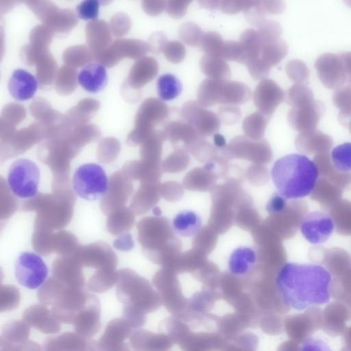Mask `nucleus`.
<instances>
[{"label": "nucleus", "instance_id": "28", "mask_svg": "<svg viewBox=\"0 0 351 351\" xmlns=\"http://www.w3.org/2000/svg\"><path fill=\"white\" fill-rule=\"evenodd\" d=\"M250 55L251 60L260 57L264 43L257 30L249 28L240 36L239 40Z\"/></svg>", "mask_w": 351, "mask_h": 351}, {"label": "nucleus", "instance_id": "17", "mask_svg": "<svg viewBox=\"0 0 351 351\" xmlns=\"http://www.w3.org/2000/svg\"><path fill=\"white\" fill-rule=\"evenodd\" d=\"M199 67L202 73L211 79L228 80L231 76L228 63L219 57L205 54L199 60Z\"/></svg>", "mask_w": 351, "mask_h": 351}, {"label": "nucleus", "instance_id": "25", "mask_svg": "<svg viewBox=\"0 0 351 351\" xmlns=\"http://www.w3.org/2000/svg\"><path fill=\"white\" fill-rule=\"evenodd\" d=\"M221 58L246 64L251 57L240 41L229 40L224 43Z\"/></svg>", "mask_w": 351, "mask_h": 351}, {"label": "nucleus", "instance_id": "5", "mask_svg": "<svg viewBox=\"0 0 351 351\" xmlns=\"http://www.w3.org/2000/svg\"><path fill=\"white\" fill-rule=\"evenodd\" d=\"M48 267L42 257L33 252L19 254L14 264V276L23 287L36 289L47 280Z\"/></svg>", "mask_w": 351, "mask_h": 351}, {"label": "nucleus", "instance_id": "38", "mask_svg": "<svg viewBox=\"0 0 351 351\" xmlns=\"http://www.w3.org/2000/svg\"><path fill=\"white\" fill-rule=\"evenodd\" d=\"M191 1H167L165 11L171 17L180 19L186 13Z\"/></svg>", "mask_w": 351, "mask_h": 351}, {"label": "nucleus", "instance_id": "7", "mask_svg": "<svg viewBox=\"0 0 351 351\" xmlns=\"http://www.w3.org/2000/svg\"><path fill=\"white\" fill-rule=\"evenodd\" d=\"M319 80L329 89H338L347 81L344 64L339 55L326 53L319 56L315 62Z\"/></svg>", "mask_w": 351, "mask_h": 351}, {"label": "nucleus", "instance_id": "13", "mask_svg": "<svg viewBox=\"0 0 351 351\" xmlns=\"http://www.w3.org/2000/svg\"><path fill=\"white\" fill-rule=\"evenodd\" d=\"M108 74L106 67L97 62L86 64L79 72V84L87 92L96 93L101 91L107 85Z\"/></svg>", "mask_w": 351, "mask_h": 351}, {"label": "nucleus", "instance_id": "19", "mask_svg": "<svg viewBox=\"0 0 351 351\" xmlns=\"http://www.w3.org/2000/svg\"><path fill=\"white\" fill-rule=\"evenodd\" d=\"M164 132L171 141H184L190 142L196 141L199 134L186 121H172L164 126Z\"/></svg>", "mask_w": 351, "mask_h": 351}, {"label": "nucleus", "instance_id": "33", "mask_svg": "<svg viewBox=\"0 0 351 351\" xmlns=\"http://www.w3.org/2000/svg\"><path fill=\"white\" fill-rule=\"evenodd\" d=\"M100 1L97 0H85L80 2L75 8L77 16L84 21L95 20L98 17Z\"/></svg>", "mask_w": 351, "mask_h": 351}, {"label": "nucleus", "instance_id": "20", "mask_svg": "<svg viewBox=\"0 0 351 351\" xmlns=\"http://www.w3.org/2000/svg\"><path fill=\"white\" fill-rule=\"evenodd\" d=\"M332 101L339 110V121L348 126L351 120V85L337 89L332 95Z\"/></svg>", "mask_w": 351, "mask_h": 351}, {"label": "nucleus", "instance_id": "29", "mask_svg": "<svg viewBox=\"0 0 351 351\" xmlns=\"http://www.w3.org/2000/svg\"><path fill=\"white\" fill-rule=\"evenodd\" d=\"M136 66V80L138 86H143L152 80L158 71V62L152 58H143Z\"/></svg>", "mask_w": 351, "mask_h": 351}, {"label": "nucleus", "instance_id": "34", "mask_svg": "<svg viewBox=\"0 0 351 351\" xmlns=\"http://www.w3.org/2000/svg\"><path fill=\"white\" fill-rule=\"evenodd\" d=\"M162 52L167 60L173 64L181 62L186 54L184 46L178 40L167 41Z\"/></svg>", "mask_w": 351, "mask_h": 351}, {"label": "nucleus", "instance_id": "41", "mask_svg": "<svg viewBox=\"0 0 351 351\" xmlns=\"http://www.w3.org/2000/svg\"><path fill=\"white\" fill-rule=\"evenodd\" d=\"M300 351H332V350L322 339H310L302 344Z\"/></svg>", "mask_w": 351, "mask_h": 351}, {"label": "nucleus", "instance_id": "44", "mask_svg": "<svg viewBox=\"0 0 351 351\" xmlns=\"http://www.w3.org/2000/svg\"><path fill=\"white\" fill-rule=\"evenodd\" d=\"M339 56L344 64L347 75V81L351 84V51L343 52Z\"/></svg>", "mask_w": 351, "mask_h": 351}, {"label": "nucleus", "instance_id": "11", "mask_svg": "<svg viewBox=\"0 0 351 351\" xmlns=\"http://www.w3.org/2000/svg\"><path fill=\"white\" fill-rule=\"evenodd\" d=\"M8 88L10 95L17 101L32 98L38 88L36 77L25 69L14 70L9 78Z\"/></svg>", "mask_w": 351, "mask_h": 351}, {"label": "nucleus", "instance_id": "32", "mask_svg": "<svg viewBox=\"0 0 351 351\" xmlns=\"http://www.w3.org/2000/svg\"><path fill=\"white\" fill-rule=\"evenodd\" d=\"M287 76L295 83L303 84L309 76V71L304 62L300 60H292L286 66Z\"/></svg>", "mask_w": 351, "mask_h": 351}, {"label": "nucleus", "instance_id": "6", "mask_svg": "<svg viewBox=\"0 0 351 351\" xmlns=\"http://www.w3.org/2000/svg\"><path fill=\"white\" fill-rule=\"evenodd\" d=\"M181 115L200 135L213 134L220 128L221 120L218 114L206 109L197 101L184 103Z\"/></svg>", "mask_w": 351, "mask_h": 351}, {"label": "nucleus", "instance_id": "39", "mask_svg": "<svg viewBox=\"0 0 351 351\" xmlns=\"http://www.w3.org/2000/svg\"><path fill=\"white\" fill-rule=\"evenodd\" d=\"M258 5L267 14H278L283 12L285 4L281 1H258Z\"/></svg>", "mask_w": 351, "mask_h": 351}, {"label": "nucleus", "instance_id": "18", "mask_svg": "<svg viewBox=\"0 0 351 351\" xmlns=\"http://www.w3.org/2000/svg\"><path fill=\"white\" fill-rule=\"evenodd\" d=\"M252 96L249 87L240 82L224 80L222 104L241 105L247 101Z\"/></svg>", "mask_w": 351, "mask_h": 351}, {"label": "nucleus", "instance_id": "26", "mask_svg": "<svg viewBox=\"0 0 351 351\" xmlns=\"http://www.w3.org/2000/svg\"><path fill=\"white\" fill-rule=\"evenodd\" d=\"M331 160L335 168L341 172L351 171V143H345L335 147L331 152Z\"/></svg>", "mask_w": 351, "mask_h": 351}, {"label": "nucleus", "instance_id": "10", "mask_svg": "<svg viewBox=\"0 0 351 351\" xmlns=\"http://www.w3.org/2000/svg\"><path fill=\"white\" fill-rule=\"evenodd\" d=\"M285 93L271 79H263L253 93L254 106L259 112L271 117L276 108L285 99Z\"/></svg>", "mask_w": 351, "mask_h": 351}, {"label": "nucleus", "instance_id": "27", "mask_svg": "<svg viewBox=\"0 0 351 351\" xmlns=\"http://www.w3.org/2000/svg\"><path fill=\"white\" fill-rule=\"evenodd\" d=\"M224 43L217 32H207L204 33L199 45L206 55L221 58Z\"/></svg>", "mask_w": 351, "mask_h": 351}, {"label": "nucleus", "instance_id": "12", "mask_svg": "<svg viewBox=\"0 0 351 351\" xmlns=\"http://www.w3.org/2000/svg\"><path fill=\"white\" fill-rule=\"evenodd\" d=\"M168 106L160 99L149 98L143 104L139 112V129L147 134L154 127L164 121L169 115Z\"/></svg>", "mask_w": 351, "mask_h": 351}, {"label": "nucleus", "instance_id": "14", "mask_svg": "<svg viewBox=\"0 0 351 351\" xmlns=\"http://www.w3.org/2000/svg\"><path fill=\"white\" fill-rule=\"evenodd\" d=\"M256 258V252L252 247H239L234 250L229 256V270L236 276L245 275L254 266Z\"/></svg>", "mask_w": 351, "mask_h": 351}, {"label": "nucleus", "instance_id": "2", "mask_svg": "<svg viewBox=\"0 0 351 351\" xmlns=\"http://www.w3.org/2000/svg\"><path fill=\"white\" fill-rule=\"evenodd\" d=\"M271 177L281 195L287 199H298L313 191L319 177V169L307 156L292 154L274 162Z\"/></svg>", "mask_w": 351, "mask_h": 351}, {"label": "nucleus", "instance_id": "45", "mask_svg": "<svg viewBox=\"0 0 351 351\" xmlns=\"http://www.w3.org/2000/svg\"><path fill=\"white\" fill-rule=\"evenodd\" d=\"M198 3L202 8H205L209 10L219 9V1L218 0L198 1Z\"/></svg>", "mask_w": 351, "mask_h": 351}, {"label": "nucleus", "instance_id": "43", "mask_svg": "<svg viewBox=\"0 0 351 351\" xmlns=\"http://www.w3.org/2000/svg\"><path fill=\"white\" fill-rule=\"evenodd\" d=\"M166 3L165 1H146L144 3V8L148 14L158 15L165 9Z\"/></svg>", "mask_w": 351, "mask_h": 351}, {"label": "nucleus", "instance_id": "23", "mask_svg": "<svg viewBox=\"0 0 351 351\" xmlns=\"http://www.w3.org/2000/svg\"><path fill=\"white\" fill-rule=\"evenodd\" d=\"M288 52L287 43L279 38L278 40L265 44L261 51L260 57L270 67L278 64L284 58Z\"/></svg>", "mask_w": 351, "mask_h": 351}, {"label": "nucleus", "instance_id": "15", "mask_svg": "<svg viewBox=\"0 0 351 351\" xmlns=\"http://www.w3.org/2000/svg\"><path fill=\"white\" fill-rule=\"evenodd\" d=\"M172 229L178 235L189 237L196 234L202 227L199 215L193 210H184L172 219Z\"/></svg>", "mask_w": 351, "mask_h": 351}, {"label": "nucleus", "instance_id": "1", "mask_svg": "<svg viewBox=\"0 0 351 351\" xmlns=\"http://www.w3.org/2000/svg\"><path fill=\"white\" fill-rule=\"evenodd\" d=\"M331 280L322 265L287 263L278 274L276 286L287 306L302 311L329 301Z\"/></svg>", "mask_w": 351, "mask_h": 351}, {"label": "nucleus", "instance_id": "40", "mask_svg": "<svg viewBox=\"0 0 351 351\" xmlns=\"http://www.w3.org/2000/svg\"><path fill=\"white\" fill-rule=\"evenodd\" d=\"M286 206L287 199L278 193L271 196L267 204L266 209L270 213L278 214L282 213Z\"/></svg>", "mask_w": 351, "mask_h": 351}, {"label": "nucleus", "instance_id": "9", "mask_svg": "<svg viewBox=\"0 0 351 351\" xmlns=\"http://www.w3.org/2000/svg\"><path fill=\"white\" fill-rule=\"evenodd\" d=\"M324 111V104L321 101L314 100L300 107H291L287 120L290 126L300 132L314 130Z\"/></svg>", "mask_w": 351, "mask_h": 351}, {"label": "nucleus", "instance_id": "24", "mask_svg": "<svg viewBox=\"0 0 351 351\" xmlns=\"http://www.w3.org/2000/svg\"><path fill=\"white\" fill-rule=\"evenodd\" d=\"M285 99L291 107H300L314 101L312 90L302 83H295L285 93Z\"/></svg>", "mask_w": 351, "mask_h": 351}, {"label": "nucleus", "instance_id": "47", "mask_svg": "<svg viewBox=\"0 0 351 351\" xmlns=\"http://www.w3.org/2000/svg\"><path fill=\"white\" fill-rule=\"evenodd\" d=\"M348 129L350 130V132H351V120L349 122L348 125Z\"/></svg>", "mask_w": 351, "mask_h": 351}, {"label": "nucleus", "instance_id": "8", "mask_svg": "<svg viewBox=\"0 0 351 351\" xmlns=\"http://www.w3.org/2000/svg\"><path fill=\"white\" fill-rule=\"evenodd\" d=\"M300 230L304 237L312 244L324 243L334 230L332 219L327 213L314 211L307 214L300 222Z\"/></svg>", "mask_w": 351, "mask_h": 351}, {"label": "nucleus", "instance_id": "4", "mask_svg": "<svg viewBox=\"0 0 351 351\" xmlns=\"http://www.w3.org/2000/svg\"><path fill=\"white\" fill-rule=\"evenodd\" d=\"M40 178V169L34 162L19 158L10 166L7 182L14 196L23 199H31L37 194Z\"/></svg>", "mask_w": 351, "mask_h": 351}, {"label": "nucleus", "instance_id": "30", "mask_svg": "<svg viewBox=\"0 0 351 351\" xmlns=\"http://www.w3.org/2000/svg\"><path fill=\"white\" fill-rule=\"evenodd\" d=\"M204 32L195 23L186 22L182 24L178 29L179 38L186 45L196 47L199 45Z\"/></svg>", "mask_w": 351, "mask_h": 351}, {"label": "nucleus", "instance_id": "22", "mask_svg": "<svg viewBox=\"0 0 351 351\" xmlns=\"http://www.w3.org/2000/svg\"><path fill=\"white\" fill-rule=\"evenodd\" d=\"M182 90L180 80L173 75L164 74L157 80V92L160 99L169 101L177 97Z\"/></svg>", "mask_w": 351, "mask_h": 351}, {"label": "nucleus", "instance_id": "42", "mask_svg": "<svg viewBox=\"0 0 351 351\" xmlns=\"http://www.w3.org/2000/svg\"><path fill=\"white\" fill-rule=\"evenodd\" d=\"M150 44L152 45V50L158 53L162 51V49L167 43V36L163 32H156L150 38Z\"/></svg>", "mask_w": 351, "mask_h": 351}, {"label": "nucleus", "instance_id": "16", "mask_svg": "<svg viewBox=\"0 0 351 351\" xmlns=\"http://www.w3.org/2000/svg\"><path fill=\"white\" fill-rule=\"evenodd\" d=\"M223 81L208 77L202 82L197 91L200 105L206 108L221 104Z\"/></svg>", "mask_w": 351, "mask_h": 351}, {"label": "nucleus", "instance_id": "31", "mask_svg": "<svg viewBox=\"0 0 351 351\" xmlns=\"http://www.w3.org/2000/svg\"><path fill=\"white\" fill-rule=\"evenodd\" d=\"M264 45L274 42L280 38L282 33V27L279 23L276 21L265 19L257 27Z\"/></svg>", "mask_w": 351, "mask_h": 351}, {"label": "nucleus", "instance_id": "36", "mask_svg": "<svg viewBox=\"0 0 351 351\" xmlns=\"http://www.w3.org/2000/svg\"><path fill=\"white\" fill-rule=\"evenodd\" d=\"M246 66L249 73L256 80L265 79L271 68L261 57L250 60Z\"/></svg>", "mask_w": 351, "mask_h": 351}, {"label": "nucleus", "instance_id": "35", "mask_svg": "<svg viewBox=\"0 0 351 351\" xmlns=\"http://www.w3.org/2000/svg\"><path fill=\"white\" fill-rule=\"evenodd\" d=\"M256 3V1H219V9L228 14H234L241 11L245 13Z\"/></svg>", "mask_w": 351, "mask_h": 351}, {"label": "nucleus", "instance_id": "3", "mask_svg": "<svg viewBox=\"0 0 351 351\" xmlns=\"http://www.w3.org/2000/svg\"><path fill=\"white\" fill-rule=\"evenodd\" d=\"M71 182L75 194L90 201L104 197L109 188L106 173L97 163H85L79 166L73 173Z\"/></svg>", "mask_w": 351, "mask_h": 351}, {"label": "nucleus", "instance_id": "46", "mask_svg": "<svg viewBox=\"0 0 351 351\" xmlns=\"http://www.w3.org/2000/svg\"><path fill=\"white\" fill-rule=\"evenodd\" d=\"M215 145L217 148H223L226 146V139L220 134L215 133L213 137Z\"/></svg>", "mask_w": 351, "mask_h": 351}, {"label": "nucleus", "instance_id": "21", "mask_svg": "<svg viewBox=\"0 0 351 351\" xmlns=\"http://www.w3.org/2000/svg\"><path fill=\"white\" fill-rule=\"evenodd\" d=\"M270 117L259 111L247 116L242 123L245 134L252 138L258 139L263 136Z\"/></svg>", "mask_w": 351, "mask_h": 351}, {"label": "nucleus", "instance_id": "37", "mask_svg": "<svg viewBox=\"0 0 351 351\" xmlns=\"http://www.w3.org/2000/svg\"><path fill=\"white\" fill-rule=\"evenodd\" d=\"M218 116L221 122L226 125H231L240 119L241 113L237 107L228 105L219 108Z\"/></svg>", "mask_w": 351, "mask_h": 351}]
</instances>
